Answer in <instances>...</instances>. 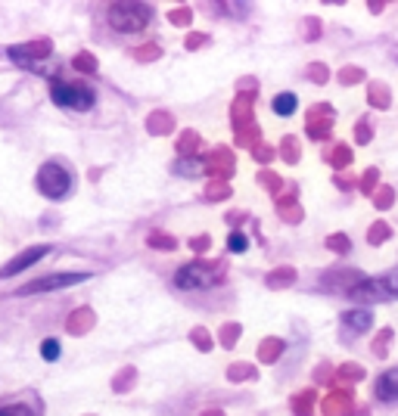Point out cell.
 <instances>
[{"label":"cell","mask_w":398,"mask_h":416,"mask_svg":"<svg viewBox=\"0 0 398 416\" xmlns=\"http://www.w3.org/2000/svg\"><path fill=\"white\" fill-rule=\"evenodd\" d=\"M392 202H395V190H392V186H380L376 196H374V205L376 208H389Z\"/></svg>","instance_id":"e0dca14e"},{"label":"cell","mask_w":398,"mask_h":416,"mask_svg":"<svg viewBox=\"0 0 398 416\" xmlns=\"http://www.w3.org/2000/svg\"><path fill=\"white\" fill-rule=\"evenodd\" d=\"M358 379H364V370L358 364H346L340 370V382H358Z\"/></svg>","instance_id":"ac0fdd59"},{"label":"cell","mask_w":398,"mask_h":416,"mask_svg":"<svg viewBox=\"0 0 398 416\" xmlns=\"http://www.w3.org/2000/svg\"><path fill=\"white\" fill-rule=\"evenodd\" d=\"M41 358L44 360H59V342L56 339H44L41 342Z\"/></svg>","instance_id":"d6986e66"},{"label":"cell","mask_w":398,"mask_h":416,"mask_svg":"<svg viewBox=\"0 0 398 416\" xmlns=\"http://www.w3.org/2000/svg\"><path fill=\"white\" fill-rule=\"evenodd\" d=\"M150 6L143 3H112L109 6V25L122 35H137V31L147 29L150 22Z\"/></svg>","instance_id":"7a4b0ae2"},{"label":"cell","mask_w":398,"mask_h":416,"mask_svg":"<svg viewBox=\"0 0 398 416\" xmlns=\"http://www.w3.org/2000/svg\"><path fill=\"white\" fill-rule=\"evenodd\" d=\"M367 99H370V106H374V109H389V103H392V97H389V87L380 84V81H374V84L367 87Z\"/></svg>","instance_id":"8fae6325"},{"label":"cell","mask_w":398,"mask_h":416,"mask_svg":"<svg viewBox=\"0 0 398 416\" xmlns=\"http://www.w3.org/2000/svg\"><path fill=\"white\" fill-rule=\"evenodd\" d=\"M271 106H274V112H277L280 118H289V115H293V112L298 109V97H296V93H277Z\"/></svg>","instance_id":"7c38bea8"},{"label":"cell","mask_w":398,"mask_h":416,"mask_svg":"<svg viewBox=\"0 0 398 416\" xmlns=\"http://www.w3.org/2000/svg\"><path fill=\"white\" fill-rule=\"evenodd\" d=\"M376 398H380L383 404H395L398 401V367L395 370H386L376 379Z\"/></svg>","instance_id":"9c48e42d"},{"label":"cell","mask_w":398,"mask_h":416,"mask_svg":"<svg viewBox=\"0 0 398 416\" xmlns=\"http://www.w3.org/2000/svg\"><path fill=\"white\" fill-rule=\"evenodd\" d=\"M215 283H221V271H218V267L187 264L175 273L177 289H209V286H215Z\"/></svg>","instance_id":"8992f818"},{"label":"cell","mask_w":398,"mask_h":416,"mask_svg":"<svg viewBox=\"0 0 398 416\" xmlns=\"http://www.w3.org/2000/svg\"><path fill=\"white\" fill-rule=\"evenodd\" d=\"M389 237H392L389 224H386V221H376V224L370 227V233H367V243H370V246H380V243H386Z\"/></svg>","instance_id":"4fadbf2b"},{"label":"cell","mask_w":398,"mask_h":416,"mask_svg":"<svg viewBox=\"0 0 398 416\" xmlns=\"http://www.w3.org/2000/svg\"><path fill=\"white\" fill-rule=\"evenodd\" d=\"M90 273L88 271H72V273H50V277H38L31 283H25L16 295H41V292H56V289H69V286L78 283H88Z\"/></svg>","instance_id":"5b68a950"},{"label":"cell","mask_w":398,"mask_h":416,"mask_svg":"<svg viewBox=\"0 0 398 416\" xmlns=\"http://www.w3.org/2000/svg\"><path fill=\"white\" fill-rule=\"evenodd\" d=\"M370 326H374V314L364 311V307H355V311L342 314V330H346V335L370 333Z\"/></svg>","instance_id":"ba28073f"},{"label":"cell","mask_w":398,"mask_h":416,"mask_svg":"<svg viewBox=\"0 0 398 416\" xmlns=\"http://www.w3.org/2000/svg\"><path fill=\"white\" fill-rule=\"evenodd\" d=\"M327 246H330L333 252H340V255H342V252H349V239H346V237H330V239H327Z\"/></svg>","instance_id":"cb8c5ba5"},{"label":"cell","mask_w":398,"mask_h":416,"mask_svg":"<svg viewBox=\"0 0 398 416\" xmlns=\"http://www.w3.org/2000/svg\"><path fill=\"white\" fill-rule=\"evenodd\" d=\"M293 280V271H283L280 277H271V286H283V283H289Z\"/></svg>","instance_id":"4316f807"},{"label":"cell","mask_w":398,"mask_h":416,"mask_svg":"<svg viewBox=\"0 0 398 416\" xmlns=\"http://www.w3.org/2000/svg\"><path fill=\"white\" fill-rule=\"evenodd\" d=\"M355 137H358V143H367V140H370V127L367 125H358L355 127Z\"/></svg>","instance_id":"484cf974"},{"label":"cell","mask_w":398,"mask_h":416,"mask_svg":"<svg viewBox=\"0 0 398 416\" xmlns=\"http://www.w3.org/2000/svg\"><path fill=\"white\" fill-rule=\"evenodd\" d=\"M228 249L234 255H243L249 249V237H246V233H230V237H228Z\"/></svg>","instance_id":"9a60e30c"},{"label":"cell","mask_w":398,"mask_h":416,"mask_svg":"<svg viewBox=\"0 0 398 416\" xmlns=\"http://www.w3.org/2000/svg\"><path fill=\"white\" fill-rule=\"evenodd\" d=\"M351 410V394L349 392H333L324 401V413L327 416H349Z\"/></svg>","instance_id":"30bf717a"},{"label":"cell","mask_w":398,"mask_h":416,"mask_svg":"<svg viewBox=\"0 0 398 416\" xmlns=\"http://www.w3.org/2000/svg\"><path fill=\"white\" fill-rule=\"evenodd\" d=\"M72 184H75V180H72V174L65 171L59 162H47L41 171H38V190H41L47 199H53V202H59V199L69 196Z\"/></svg>","instance_id":"3957f363"},{"label":"cell","mask_w":398,"mask_h":416,"mask_svg":"<svg viewBox=\"0 0 398 416\" xmlns=\"http://www.w3.org/2000/svg\"><path fill=\"white\" fill-rule=\"evenodd\" d=\"M50 255V246H31V249H25V252H19L13 261H6L3 264V271H0V277H16V273H22V271H29V267H35L41 258H47Z\"/></svg>","instance_id":"52a82bcc"},{"label":"cell","mask_w":398,"mask_h":416,"mask_svg":"<svg viewBox=\"0 0 398 416\" xmlns=\"http://www.w3.org/2000/svg\"><path fill=\"white\" fill-rule=\"evenodd\" d=\"M50 97L56 106L63 109H75V112H90L97 106V93L88 84H75V81H53L50 84Z\"/></svg>","instance_id":"6da1fadb"},{"label":"cell","mask_w":398,"mask_h":416,"mask_svg":"<svg viewBox=\"0 0 398 416\" xmlns=\"http://www.w3.org/2000/svg\"><path fill=\"white\" fill-rule=\"evenodd\" d=\"M315 81H327V69H324V65H315Z\"/></svg>","instance_id":"83f0119b"},{"label":"cell","mask_w":398,"mask_h":416,"mask_svg":"<svg viewBox=\"0 0 398 416\" xmlns=\"http://www.w3.org/2000/svg\"><path fill=\"white\" fill-rule=\"evenodd\" d=\"M0 416H35V413L25 404H6V407H0Z\"/></svg>","instance_id":"44dd1931"},{"label":"cell","mask_w":398,"mask_h":416,"mask_svg":"<svg viewBox=\"0 0 398 416\" xmlns=\"http://www.w3.org/2000/svg\"><path fill=\"white\" fill-rule=\"evenodd\" d=\"M330 162H333L336 168H346L351 162V152L346 150V146H336V150L330 152Z\"/></svg>","instance_id":"ffe728a7"},{"label":"cell","mask_w":398,"mask_h":416,"mask_svg":"<svg viewBox=\"0 0 398 416\" xmlns=\"http://www.w3.org/2000/svg\"><path fill=\"white\" fill-rule=\"evenodd\" d=\"M349 295L355 301H395L398 298V271H392L389 277L361 280Z\"/></svg>","instance_id":"277c9868"},{"label":"cell","mask_w":398,"mask_h":416,"mask_svg":"<svg viewBox=\"0 0 398 416\" xmlns=\"http://www.w3.org/2000/svg\"><path fill=\"white\" fill-rule=\"evenodd\" d=\"M175 171L181 174V177H199V174H202V162H196V159H181V162L175 165Z\"/></svg>","instance_id":"5bb4252c"},{"label":"cell","mask_w":398,"mask_h":416,"mask_svg":"<svg viewBox=\"0 0 398 416\" xmlns=\"http://www.w3.org/2000/svg\"><path fill=\"white\" fill-rule=\"evenodd\" d=\"M361 78H364V72H361V69H355V65H349V69H342L340 81H342V84H358Z\"/></svg>","instance_id":"7402d4cb"},{"label":"cell","mask_w":398,"mask_h":416,"mask_svg":"<svg viewBox=\"0 0 398 416\" xmlns=\"http://www.w3.org/2000/svg\"><path fill=\"white\" fill-rule=\"evenodd\" d=\"M389 342H392V330L376 333V339H374V354H376V358H383V354L389 351Z\"/></svg>","instance_id":"2e32d148"},{"label":"cell","mask_w":398,"mask_h":416,"mask_svg":"<svg viewBox=\"0 0 398 416\" xmlns=\"http://www.w3.org/2000/svg\"><path fill=\"white\" fill-rule=\"evenodd\" d=\"M311 407H315V398H311V392H305V398H298L296 410H298V416H311Z\"/></svg>","instance_id":"603a6c76"},{"label":"cell","mask_w":398,"mask_h":416,"mask_svg":"<svg viewBox=\"0 0 398 416\" xmlns=\"http://www.w3.org/2000/svg\"><path fill=\"white\" fill-rule=\"evenodd\" d=\"M374 186H376V171H367V174L361 177V190H364V193H370Z\"/></svg>","instance_id":"d4e9b609"}]
</instances>
